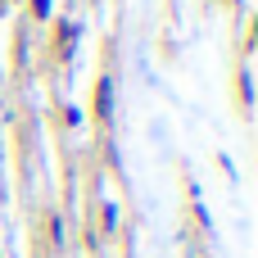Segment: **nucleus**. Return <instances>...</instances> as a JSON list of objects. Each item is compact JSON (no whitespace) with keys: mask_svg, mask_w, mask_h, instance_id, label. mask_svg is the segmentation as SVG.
<instances>
[{"mask_svg":"<svg viewBox=\"0 0 258 258\" xmlns=\"http://www.w3.org/2000/svg\"><path fill=\"white\" fill-rule=\"evenodd\" d=\"M109 113V82H100V118Z\"/></svg>","mask_w":258,"mask_h":258,"instance_id":"f257e3e1","label":"nucleus"},{"mask_svg":"<svg viewBox=\"0 0 258 258\" xmlns=\"http://www.w3.org/2000/svg\"><path fill=\"white\" fill-rule=\"evenodd\" d=\"M32 14H41V18H45V14H50V0H32Z\"/></svg>","mask_w":258,"mask_h":258,"instance_id":"f03ea898","label":"nucleus"}]
</instances>
